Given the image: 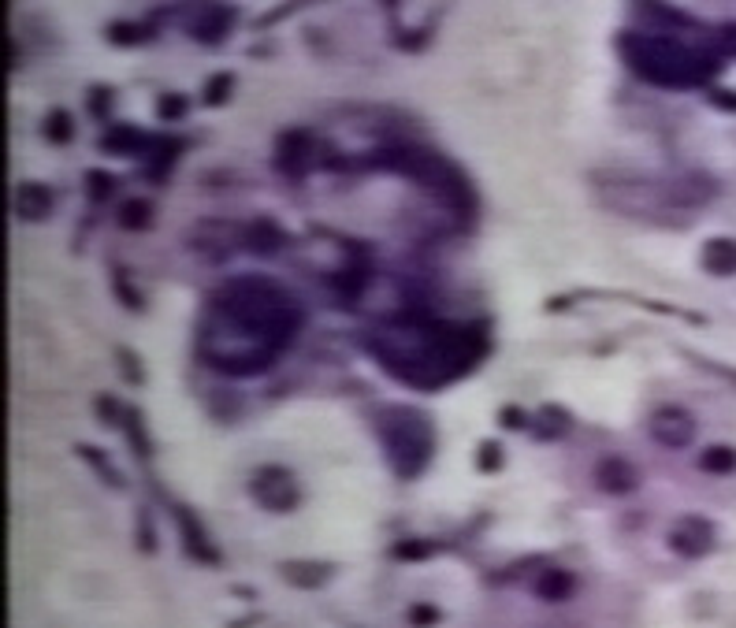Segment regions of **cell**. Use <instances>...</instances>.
Listing matches in <instances>:
<instances>
[{
	"label": "cell",
	"instance_id": "obj_11",
	"mask_svg": "<svg viewBox=\"0 0 736 628\" xmlns=\"http://www.w3.org/2000/svg\"><path fill=\"white\" fill-rule=\"evenodd\" d=\"M45 127H49V134H53L56 142H64V138H67V131H71V123H67V116H64V112H53V116H49V123H45Z\"/></svg>",
	"mask_w": 736,
	"mask_h": 628
},
{
	"label": "cell",
	"instance_id": "obj_1",
	"mask_svg": "<svg viewBox=\"0 0 736 628\" xmlns=\"http://www.w3.org/2000/svg\"><path fill=\"white\" fill-rule=\"evenodd\" d=\"M302 313L261 275L220 287L201 324V354L224 372H261L298 331Z\"/></svg>",
	"mask_w": 736,
	"mask_h": 628
},
{
	"label": "cell",
	"instance_id": "obj_5",
	"mask_svg": "<svg viewBox=\"0 0 736 628\" xmlns=\"http://www.w3.org/2000/svg\"><path fill=\"white\" fill-rule=\"evenodd\" d=\"M651 435L662 446H688L696 435V420L688 417L681 406H666L651 417Z\"/></svg>",
	"mask_w": 736,
	"mask_h": 628
},
{
	"label": "cell",
	"instance_id": "obj_10",
	"mask_svg": "<svg viewBox=\"0 0 736 628\" xmlns=\"http://www.w3.org/2000/svg\"><path fill=\"white\" fill-rule=\"evenodd\" d=\"M283 242V231H276L272 223H257V227H250V246L257 249H272Z\"/></svg>",
	"mask_w": 736,
	"mask_h": 628
},
{
	"label": "cell",
	"instance_id": "obj_6",
	"mask_svg": "<svg viewBox=\"0 0 736 628\" xmlns=\"http://www.w3.org/2000/svg\"><path fill=\"white\" fill-rule=\"evenodd\" d=\"M253 491H257L264 506H272V510L294 506V487H290L287 472L276 469V465H264V469L257 472V480H253Z\"/></svg>",
	"mask_w": 736,
	"mask_h": 628
},
{
	"label": "cell",
	"instance_id": "obj_4",
	"mask_svg": "<svg viewBox=\"0 0 736 628\" xmlns=\"http://www.w3.org/2000/svg\"><path fill=\"white\" fill-rule=\"evenodd\" d=\"M376 428H380L383 450H387V458L395 461L398 472L413 476V472L424 469V461L432 458V424L417 409L387 406L376 417Z\"/></svg>",
	"mask_w": 736,
	"mask_h": 628
},
{
	"label": "cell",
	"instance_id": "obj_9",
	"mask_svg": "<svg viewBox=\"0 0 736 628\" xmlns=\"http://www.w3.org/2000/svg\"><path fill=\"white\" fill-rule=\"evenodd\" d=\"M703 469L707 472H733L736 469V450L729 446H710L703 454Z\"/></svg>",
	"mask_w": 736,
	"mask_h": 628
},
{
	"label": "cell",
	"instance_id": "obj_12",
	"mask_svg": "<svg viewBox=\"0 0 736 628\" xmlns=\"http://www.w3.org/2000/svg\"><path fill=\"white\" fill-rule=\"evenodd\" d=\"M145 220H149V209H145V205H127L123 223H134V227H138V223H145Z\"/></svg>",
	"mask_w": 736,
	"mask_h": 628
},
{
	"label": "cell",
	"instance_id": "obj_3",
	"mask_svg": "<svg viewBox=\"0 0 736 628\" xmlns=\"http://www.w3.org/2000/svg\"><path fill=\"white\" fill-rule=\"evenodd\" d=\"M632 41V49L625 53L644 79H651L655 86H673V90H684V86H699L707 82L718 64L710 60L707 53H696V49H684L681 41L670 38H625Z\"/></svg>",
	"mask_w": 736,
	"mask_h": 628
},
{
	"label": "cell",
	"instance_id": "obj_7",
	"mask_svg": "<svg viewBox=\"0 0 736 628\" xmlns=\"http://www.w3.org/2000/svg\"><path fill=\"white\" fill-rule=\"evenodd\" d=\"M703 268L714 275H733L736 272V242L729 238H714L703 249Z\"/></svg>",
	"mask_w": 736,
	"mask_h": 628
},
{
	"label": "cell",
	"instance_id": "obj_2",
	"mask_svg": "<svg viewBox=\"0 0 736 628\" xmlns=\"http://www.w3.org/2000/svg\"><path fill=\"white\" fill-rule=\"evenodd\" d=\"M372 354L413 387H439L484 357V339L473 331L447 328L435 316H406L372 339Z\"/></svg>",
	"mask_w": 736,
	"mask_h": 628
},
{
	"label": "cell",
	"instance_id": "obj_8",
	"mask_svg": "<svg viewBox=\"0 0 736 628\" xmlns=\"http://www.w3.org/2000/svg\"><path fill=\"white\" fill-rule=\"evenodd\" d=\"M636 480H640V476H636V469H632L629 461H621V458H610V461H603V465H599V484L606 487V491H632V487H636Z\"/></svg>",
	"mask_w": 736,
	"mask_h": 628
},
{
	"label": "cell",
	"instance_id": "obj_13",
	"mask_svg": "<svg viewBox=\"0 0 736 628\" xmlns=\"http://www.w3.org/2000/svg\"><path fill=\"white\" fill-rule=\"evenodd\" d=\"M718 45H722V53H736V23L718 34Z\"/></svg>",
	"mask_w": 736,
	"mask_h": 628
}]
</instances>
